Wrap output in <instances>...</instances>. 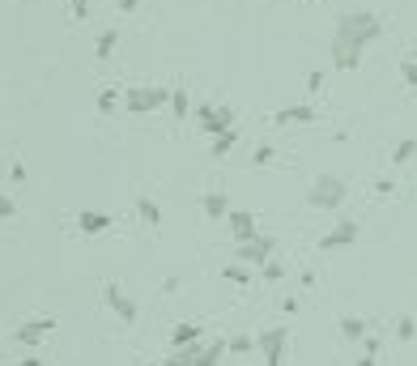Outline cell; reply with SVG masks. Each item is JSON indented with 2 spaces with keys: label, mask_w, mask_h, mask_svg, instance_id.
I'll use <instances>...</instances> for the list:
<instances>
[{
  "label": "cell",
  "mask_w": 417,
  "mask_h": 366,
  "mask_svg": "<svg viewBox=\"0 0 417 366\" xmlns=\"http://www.w3.org/2000/svg\"><path fill=\"white\" fill-rule=\"evenodd\" d=\"M56 328L52 315H39V320H26V324H17V345H26V349H39V340Z\"/></svg>",
  "instance_id": "cell-9"
},
{
  "label": "cell",
  "mask_w": 417,
  "mask_h": 366,
  "mask_svg": "<svg viewBox=\"0 0 417 366\" xmlns=\"http://www.w3.org/2000/svg\"><path fill=\"white\" fill-rule=\"evenodd\" d=\"M0 358H5V349H0Z\"/></svg>",
  "instance_id": "cell-39"
},
{
  "label": "cell",
  "mask_w": 417,
  "mask_h": 366,
  "mask_svg": "<svg viewBox=\"0 0 417 366\" xmlns=\"http://www.w3.org/2000/svg\"><path fill=\"white\" fill-rule=\"evenodd\" d=\"M201 324H196V320H187V324H179L175 332H170V349H187V345H196V340H201Z\"/></svg>",
  "instance_id": "cell-14"
},
{
  "label": "cell",
  "mask_w": 417,
  "mask_h": 366,
  "mask_svg": "<svg viewBox=\"0 0 417 366\" xmlns=\"http://www.w3.org/2000/svg\"><path fill=\"white\" fill-rule=\"evenodd\" d=\"M103 298H107V307H111L124 324H136V315H141V311H136V303L124 294V289H119V281H107V285H103Z\"/></svg>",
  "instance_id": "cell-7"
},
{
  "label": "cell",
  "mask_w": 417,
  "mask_h": 366,
  "mask_svg": "<svg viewBox=\"0 0 417 366\" xmlns=\"http://www.w3.org/2000/svg\"><path fill=\"white\" fill-rule=\"evenodd\" d=\"M162 366H196V362H192V349H170L162 358Z\"/></svg>",
  "instance_id": "cell-28"
},
{
  "label": "cell",
  "mask_w": 417,
  "mask_h": 366,
  "mask_svg": "<svg viewBox=\"0 0 417 366\" xmlns=\"http://www.w3.org/2000/svg\"><path fill=\"white\" fill-rule=\"evenodd\" d=\"M17 366H43V358H39V354H26V358H21Z\"/></svg>",
  "instance_id": "cell-35"
},
{
  "label": "cell",
  "mask_w": 417,
  "mask_h": 366,
  "mask_svg": "<svg viewBox=\"0 0 417 366\" xmlns=\"http://www.w3.org/2000/svg\"><path fill=\"white\" fill-rule=\"evenodd\" d=\"M413 154H417V141H413V136H405V141L396 145V150H391V162H396V166H409V162H413Z\"/></svg>",
  "instance_id": "cell-21"
},
{
  "label": "cell",
  "mask_w": 417,
  "mask_h": 366,
  "mask_svg": "<svg viewBox=\"0 0 417 366\" xmlns=\"http://www.w3.org/2000/svg\"><path fill=\"white\" fill-rule=\"evenodd\" d=\"M273 154H277L273 145H256V154H252V162H256V166H268V162H273Z\"/></svg>",
  "instance_id": "cell-29"
},
{
  "label": "cell",
  "mask_w": 417,
  "mask_h": 366,
  "mask_svg": "<svg viewBox=\"0 0 417 366\" xmlns=\"http://www.w3.org/2000/svg\"><path fill=\"white\" fill-rule=\"evenodd\" d=\"M119 107H124V103H119L115 90H103V94H98V111H103V115H115Z\"/></svg>",
  "instance_id": "cell-24"
},
{
  "label": "cell",
  "mask_w": 417,
  "mask_h": 366,
  "mask_svg": "<svg viewBox=\"0 0 417 366\" xmlns=\"http://www.w3.org/2000/svg\"><path fill=\"white\" fill-rule=\"evenodd\" d=\"M170 111H175V119L192 115V94L187 90H175V94H170Z\"/></svg>",
  "instance_id": "cell-22"
},
{
  "label": "cell",
  "mask_w": 417,
  "mask_h": 366,
  "mask_svg": "<svg viewBox=\"0 0 417 366\" xmlns=\"http://www.w3.org/2000/svg\"><path fill=\"white\" fill-rule=\"evenodd\" d=\"M362 354H379V340L375 336H362Z\"/></svg>",
  "instance_id": "cell-33"
},
{
  "label": "cell",
  "mask_w": 417,
  "mask_h": 366,
  "mask_svg": "<svg viewBox=\"0 0 417 366\" xmlns=\"http://www.w3.org/2000/svg\"><path fill=\"white\" fill-rule=\"evenodd\" d=\"M72 5V17H90V0H68Z\"/></svg>",
  "instance_id": "cell-32"
},
{
  "label": "cell",
  "mask_w": 417,
  "mask_h": 366,
  "mask_svg": "<svg viewBox=\"0 0 417 366\" xmlns=\"http://www.w3.org/2000/svg\"><path fill=\"white\" fill-rule=\"evenodd\" d=\"M201 209H205V217H209V222H222V217H230V201L222 196V192H209Z\"/></svg>",
  "instance_id": "cell-16"
},
{
  "label": "cell",
  "mask_w": 417,
  "mask_h": 366,
  "mask_svg": "<svg viewBox=\"0 0 417 366\" xmlns=\"http://www.w3.org/2000/svg\"><path fill=\"white\" fill-rule=\"evenodd\" d=\"M345 196H349V183L345 179L320 175V179L311 183V192H307V205L311 209H340V205H345Z\"/></svg>",
  "instance_id": "cell-2"
},
{
  "label": "cell",
  "mask_w": 417,
  "mask_h": 366,
  "mask_svg": "<svg viewBox=\"0 0 417 366\" xmlns=\"http://www.w3.org/2000/svg\"><path fill=\"white\" fill-rule=\"evenodd\" d=\"M396 336L405 340V345H409V340L417 336V324H413V315H400V320H396Z\"/></svg>",
  "instance_id": "cell-27"
},
{
  "label": "cell",
  "mask_w": 417,
  "mask_h": 366,
  "mask_svg": "<svg viewBox=\"0 0 417 366\" xmlns=\"http://www.w3.org/2000/svg\"><path fill=\"white\" fill-rule=\"evenodd\" d=\"M273 252H277V238L256 234L247 243H238V264H264V260H273Z\"/></svg>",
  "instance_id": "cell-6"
},
{
  "label": "cell",
  "mask_w": 417,
  "mask_h": 366,
  "mask_svg": "<svg viewBox=\"0 0 417 366\" xmlns=\"http://www.w3.org/2000/svg\"><path fill=\"white\" fill-rule=\"evenodd\" d=\"M409 60H417V47H413V56H409Z\"/></svg>",
  "instance_id": "cell-37"
},
{
  "label": "cell",
  "mask_w": 417,
  "mask_h": 366,
  "mask_svg": "<svg viewBox=\"0 0 417 366\" xmlns=\"http://www.w3.org/2000/svg\"><path fill=\"white\" fill-rule=\"evenodd\" d=\"M354 238H358V222L354 217H340V222L320 238V252H340V247H349Z\"/></svg>",
  "instance_id": "cell-8"
},
{
  "label": "cell",
  "mask_w": 417,
  "mask_h": 366,
  "mask_svg": "<svg viewBox=\"0 0 417 366\" xmlns=\"http://www.w3.org/2000/svg\"><path fill=\"white\" fill-rule=\"evenodd\" d=\"M234 141H238V132H234V128H230V132H222V136H213V141H209V154H213V158H226V154L234 150Z\"/></svg>",
  "instance_id": "cell-19"
},
{
  "label": "cell",
  "mask_w": 417,
  "mask_h": 366,
  "mask_svg": "<svg viewBox=\"0 0 417 366\" xmlns=\"http://www.w3.org/2000/svg\"><path fill=\"white\" fill-rule=\"evenodd\" d=\"M379 34H383V21L371 9H354V13H340L336 17V39H345V43L366 47V43H375Z\"/></svg>",
  "instance_id": "cell-1"
},
{
  "label": "cell",
  "mask_w": 417,
  "mask_h": 366,
  "mask_svg": "<svg viewBox=\"0 0 417 366\" xmlns=\"http://www.w3.org/2000/svg\"><path fill=\"white\" fill-rule=\"evenodd\" d=\"M273 119H277V124H315V119H320V111H315L311 103H298V107H281Z\"/></svg>",
  "instance_id": "cell-12"
},
{
  "label": "cell",
  "mask_w": 417,
  "mask_h": 366,
  "mask_svg": "<svg viewBox=\"0 0 417 366\" xmlns=\"http://www.w3.org/2000/svg\"><path fill=\"white\" fill-rule=\"evenodd\" d=\"M222 277H226L230 285H252V273H247L243 264H226V268H222Z\"/></svg>",
  "instance_id": "cell-23"
},
{
  "label": "cell",
  "mask_w": 417,
  "mask_h": 366,
  "mask_svg": "<svg viewBox=\"0 0 417 366\" xmlns=\"http://www.w3.org/2000/svg\"><path fill=\"white\" fill-rule=\"evenodd\" d=\"M166 103H170V90H158V85L141 90V85H132L124 94V115H150V111H158Z\"/></svg>",
  "instance_id": "cell-3"
},
{
  "label": "cell",
  "mask_w": 417,
  "mask_h": 366,
  "mask_svg": "<svg viewBox=\"0 0 417 366\" xmlns=\"http://www.w3.org/2000/svg\"><path fill=\"white\" fill-rule=\"evenodd\" d=\"M354 366H375V354H362V358H358Z\"/></svg>",
  "instance_id": "cell-36"
},
{
  "label": "cell",
  "mask_w": 417,
  "mask_h": 366,
  "mask_svg": "<svg viewBox=\"0 0 417 366\" xmlns=\"http://www.w3.org/2000/svg\"><path fill=\"white\" fill-rule=\"evenodd\" d=\"M9 217H17V205L5 196V192H0V222H9Z\"/></svg>",
  "instance_id": "cell-30"
},
{
  "label": "cell",
  "mask_w": 417,
  "mask_h": 366,
  "mask_svg": "<svg viewBox=\"0 0 417 366\" xmlns=\"http://www.w3.org/2000/svg\"><path fill=\"white\" fill-rule=\"evenodd\" d=\"M136 217L145 226H162V209H158L154 196H136Z\"/></svg>",
  "instance_id": "cell-17"
},
{
  "label": "cell",
  "mask_w": 417,
  "mask_h": 366,
  "mask_svg": "<svg viewBox=\"0 0 417 366\" xmlns=\"http://www.w3.org/2000/svg\"><path fill=\"white\" fill-rule=\"evenodd\" d=\"M77 230L81 234H107L111 230V217L103 209H85V213H77Z\"/></svg>",
  "instance_id": "cell-13"
},
{
  "label": "cell",
  "mask_w": 417,
  "mask_h": 366,
  "mask_svg": "<svg viewBox=\"0 0 417 366\" xmlns=\"http://www.w3.org/2000/svg\"><path fill=\"white\" fill-rule=\"evenodd\" d=\"M391 187H396L391 179H379V183H375V192H379V196H391Z\"/></svg>",
  "instance_id": "cell-34"
},
{
  "label": "cell",
  "mask_w": 417,
  "mask_h": 366,
  "mask_svg": "<svg viewBox=\"0 0 417 366\" xmlns=\"http://www.w3.org/2000/svg\"><path fill=\"white\" fill-rule=\"evenodd\" d=\"M226 222H230V230H234V238H238V243L256 238V213H230Z\"/></svg>",
  "instance_id": "cell-15"
},
{
  "label": "cell",
  "mask_w": 417,
  "mask_h": 366,
  "mask_svg": "<svg viewBox=\"0 0 417 366\" xmlns=\"http://www.w3.org/2000/svg\"><path fill=\"white\" fill-rule=\"evenodd\" d=\"M187 349H192V362H196V366H217V362H222V354H230L226 340H209V345H187Z\"/></svg>",
  "instance_id": "cell-11"
},
{
  "label": "cell",
  "mask_w": 417,
  "mask_h": 366,
  "mask_svg": "<svg viewBox=\"0 0 417 366\" xmlns=\"http://www.w3.org/2000/svg\"><path fill=\"white\" fill-rule=\"evenodd\" d=\"M340 336H345V340H362L366 336V320H362V315H340Z\"/></svg>",
  "instance_id": "cell-18"
},
{
  "label": "cell",
  "mask_w": 417,
  "mask_h": 366,
  "mask_svg": "<svg viewBox=\"0 0 417 366\" xmlns=\"http://www.w3.org/2000/svg\"><path fill=\"white\" fill-rule=\"evenodd\" d=\"M260 273H264V281H281V277H285V264L273 256V260H264V264H260Z\"/></svg>",
  "instance_id": "cell-25"
},
{
  "label": "cell",
  "mask_w": 417,
  "mask_h": 366,
  "mask_svg": "<svg viewBox=\"0 0 417 366\" xmlns=\"http://www.w3.org/2000/svg\"><path fill=\"white\" fill-rule=\"evenodd\" d=\"M145 366H158V362H145Z\"/></svg>",
  "instance_id": "cell-38"
},
{
  "label": "cell",
  "mask_w": 417,
  "mask_h": 366,
  "mask_svg": "<svg viewBox=\"0 0 417 366\" xmlns=\"http://www.w3.org/2000/svg\"><path fill=\"white\" fill-rule=\"evenodd\" d=\"M226 345H230V354H260L256 349V336H230Z\"/></svg>",
  "instance_id": "cell-26"
},
{
  "label": "cell",
  "mask_w": 417,
  "mask_h": 366,
  "mask_svg": "<svg viewBox=\"0 0 417 366\" xmlns=\"http://www.w3.org/2000/svg\"><path fill=\"white\" fill-rule=\"evenodd\" d=\"M115 43H119V34H115V30H103V34L94 39V56H98V60H107V56L115 52Z\"/></svg>",
  "instance_id": "cell-20"
},
{
  "label": "cell",
  "mask_w": 417,
  "mask_h": 366,
  "mask_svg": "<svg viewBox=\"0 0 417 366\" xmlns=\"http://www.w3.org/2000/svg\"><path fill=\"white\" fill-rule=\"evenodd\" d=\"M332 64L340 72H354L362 64V47L358 43H345V39H332Z\"/></svg>",
  "instance_id": "cell-10"
},
{
  "label": "cell",
  "mask_w": 417,
  "mask_h": 366,
  "mask_svg": "<svg viewBox=\"0 0 417 366\" xmlns=\"http://www.w3.org/2000/svg\"><path fill=\"white\" fill-rule=\"evenodd\" d=\"M196 115H201V128H205V136H209V141L234 128V111H230V107H201Z\"/></svg>",
  "instance_id": "cell-5"
},
{
  "label": "cell",
  "mask_w": 417,
  "mask_h": 366,
  "mask_svg": "<svg viewBox=\"0 0 417 366\" xmlns=\"http://www.w3.org/2000/svg\"><path fill=\"white\" fill-rule=\"evenodd\" d=\"M400 77H405L409 85H417V60H405V64H400Z\"/></svg>",
  "instance_id": "cell-31"
},
{
  "label": "cell",
  "mask_w": 417,
  "mask_h": 366,
  "mask_svg": "<svg viewBox=\"0 0 417 366\" xmlns=\"http://www.w3.org/2000/svg\"><path fill=\"white\" fill-rule=\"evenodd\" d=\"M285 345H289V328L277 324V328H264L256 336V349L264 354V366H285Z\"/></svg>",
  "instance_id": "cell-4"
}]
</instances>
